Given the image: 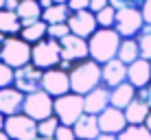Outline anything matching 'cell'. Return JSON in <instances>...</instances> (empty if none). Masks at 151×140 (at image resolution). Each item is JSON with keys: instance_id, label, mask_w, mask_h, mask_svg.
Wrapping results in <instances>:
<instances>
[{"instance_id": "obj_1", "label": "cell", "mask_w": 151, "mask_h": 140, "mask_svg": "<svg viewBox=\"0 0 151 140\" xmlns=\"http://www.w3.org/2000/svg\"><path fill=\"white\" fill-rule=\"evenodd\" d=\"M68 75H70V90L75 92V94H81V96H86L88 92H92L94 88L103 85L101 64H96V61H92V59L75 64V68H72Z\"/></svg>"}, {"instance_id": "obj_2", "label": "cell", "mask_w": 151, "mask_h": 140, "mask_svg": "<svg viewBox=\"0 0 151 140\" xmlns=\"http://www.w3.org/2000/svg\"><path fill=\"white\" fill-rule=\"evenodd\" d=\"M121 35L114 29H99L90 39H88V48H90V59L96 64H107V61L116 59L118 46H121Z\"/></svg>"}, {"instance_id": "obj_3", "label": "cell", "mask_w": 151, "mask_h": 140, "mask_svg": "<svg viewBox=\"0 0 151 140\" xmlns=\"http://www.w3.org/2000/svg\"><path fill=\"white\" fill-rule=\"evenodd\" d=\"M86 114V103H83L81 94H75V92H68V94L55 98V116L61 125L72 127L77 121Z\"/></svg>"}, {"instance_id": "obj_4", "label": "cell", "mask_w": 151, "mask_h": 140, "mask_svg": "<svg viewBox=\"0 0 151 140\" xmlns=\"http://www.w3.org/2000/svg\"><path fill=\"white\" fill-rule=\"evenodd\" d=\"M22 114H27L35 123L46 121V118L55 116V98L50 94H46L44 90L27 94L24 96V105H22Z\"/></svg>"}, {"instance_id": "obj_5", "label": "cell", "mask_w": 151, "mask_h": 140, "mask_svg": "<svg viewBox=\"0 0 151 140\" xmlns=\"http://www.w3.org/2000/svg\"><path fill=\"white\" fill-rule=\"evenodd\" d=\"M59 61H61V48H59V42H55V39L46 37L42 42H37L31 50V64L42 72L57 68Z\"/></svg>"}, {"instance_id": "obj_6", "label": "cell", "mask_w": 151, "mask_h": 140, "mask_svg": "<svg viewBox=\"0 0 151 140\" xmlns=\"http://www.w3.org/2000/svg\"><path fill=\"white\" fill-rule=\"evenodd\" d=\"M31 50H33V46L27 44L20 35L7 37L2 42V61L7 66H11L13 70H18L22 66L31 64Z\"/></svg>"}, {"instance_id": "obj_7", "label": "cell", "mask_w": 151, "mask_h": 140, "mask_svg": "<svg viewBox=\"0 0 151 140\" xmlns=\"http://www.w3.org/2000/svg\"><path fill=\"white\" fill-rule=\"evenodd\" d=\"M4 131L11 140H37V123L27 114L4 118Z\"/></svg>"}, {"instance_id": "obj_8", "label": "cell", "mask_w": 151, "mask_h": 140, "mask_svg": "<svg viewBox=\"0 0 151 140\" xmlns=\"http://www.w3.org/2000/svg\"><path fill=\"white\" fill-rule=\"evenodd\" d=\"M142 27H145V20H142L140 9H121V11H116L114 31H116L123 39L136 37Z\"/></svg>"}, {"instance_id": "obj_9", "label": "cell", "mask_w": 151, "mask_h": 140, "mask_svg": "<svg viewBox=\"0 0 151 140\" xmlns=\"http://www.w3.org/2000/svg\"><path fill=\"white\" fill-rule=\"evenodd\" d=\"M42 90L46 92V94H50L53 98H59L64 94H68L70 90V75L66 70L61 68H50L44 72V77H42Z\"/></svg>"}, {"instance_id": "obj_10", "label": "cell", "mask_w": 151, "mask_h": 140, "mask_svg": "<svg viewBox=\"0 0 151 140\" xmlns=\"http://www.w3.org/2000/svg\"><path fill=\"white\" fill-rule=\"evenodd\" d=\"M61 48V59L68 61V64H79V61L90 59V48H88V39L77 37V35H66L59 42Z\"/></svg>"}, {"instance_id": "obj_11", "label": "cell", "mask_w": 151, "mask_h": 140, "mask_svg": "<svg viewBox=\"0 0 151 140\" xmlns=\"http://www.w3.org/2000/svg\"><path fill=\"white\" fill-rule=\"evenodd\" d=\"M68 29H70L72 35H77V37L90 39L99 31L96 15L92 13L90 9H86V11H72L70 18H68Z\"/></svg>"}, {"instance_id": "obj_12", "label": "cell", "mask_w": 151, "mask_h": 140, "mask_svg": "<svg viewBox=\"0 0 151 140\" xmlns=\"http://www.w3.org/2000/svg\"><path fill=\"white\" fill-rule=\"evenodd\" d=\"M42 77H44V72L37 70L33 64L22 66V68L15 70L13 88H18L22 94H33V92L42 90Z\"/></svg>"}, {"instance_id": "obj_13", "label": "cell", "mask_w": 151, "mask_h": 140, "mask_svg": "<svg viewBox=\"0 0 151 140\" xmlns=\"http://www.w3.org/2000/svg\"><path fill=\"white\" fill-rule=\"evenodd\" d=\"M99 127H101V134H110V136H118L125 127H127V118H125L123 110H116V107H107L99 114Z\"/></svg>"}, {"instance_id": "obj_14", "label": "cell", "mask_w": 151, "mask_h": 140, "mask_svg": "<svg viewBox=\"0 0 151 140\" xmlns=\"http://www.w3.org/2000/svg\"><path fill=\"white\" fill-rule=\"evenodd\" d=\"M24 96L18 88H0V114L4 118L7 116H15L22 114V105H24Z\"/></svg>"}, {"instance_id": "obj_15", "label": "cell", "mask_w": 151, "mask_h": 140, "mask_svg": "<svg viewBox=\"0 0 151 140\" xmlns=\"http://www.w3.org/2000/svg\"><path fill=\"white\" fill-rule=\"evenodd\" d=\"M83 103H86V114H92V116H99L103 110L110 107V88L99 85L92 92H88L83 96Z\"/></svg>"}, {"instance_id": "obj_16", "label": "cell", "mask_w": 151, "mask_h": 140, "mask_svg": "<svg viewBox=\"0 0 151 140\" xmlns=\"http://www.w3.org/2000/svg\"><path fill=\"white\" fill-rule=\"evenodd\" d=\"M127 81L136 88V90L149 85L151 83V61L140 57V59H136L134 64H129L127 66Z\"/></svg>"}, {"instance_id": "obj_17", "label": "cell", "mask_w": 151, "mask_h": 140, "mask_svg": "<svg viewBox=\"0 0 151 140\" xmlns=\"http://www.w3.org/2000/svg\"><path fill=\"white\" fill-rule=\"evenodd\" d=\"M101 72H103V85L110 88V90L127 81V66L121 59H112L107 64H103Z\"/></svg>"}, {"instance_id": "obj_18", "label": "cell", "mask_w": 151, "mask_h": 140, "mask_svg": "<svg viewBox=\"0 0 151 140\" xmlns=\"http://www.w3.org/2000/svg\"><path fill=\"white\" fill-rule=\"evenodd\" d=\"M77 140H96L101 136V127H99V118L92 114H83L79 121L72 125Z\"/></svg>"}, {"instance_id": "obj_19", "label": "cell", "mask_w": 151, "mask_h": 140, "mask_svg": "<svg viewBox=\"0 0 151 140\" xmlns=\"http://www.w3.org/2000/svg\"><path fill=\"white\" fill-rule=\"evenodd\" d=\"M136 94H138V90L129 83V81H125V83H121V85H116V88L110 90V105L125 112V107L136 98Z\"/></svg>"}, {"instance_id": "obj_20", "label": "cell", "mask_w": 151, "mask_h": 140, "mask_svg": "<svg viewBox=\"0 0 151 140\" xmlns=\"http://www.w3.org/2000/svg\"><path fill=\"white\" fill-rule=\"evenodd\" d=\"M18 18L22 22V27H29V24L42 20V13L44 9L40 7V0H20V7H18Z\"/></svg>"}, {"instance_id": "obj_21", "label": "cell", "mask_w": 151, "mask_h": 140, "mask_svg": "<svg viewBox=\"0 0 151 140\" xmlns=\"http://www.w3.org/2000/svg\"><path fill=\"white\" fill-rule=\"evenodd\" d=\"M151 107L147 103H142L140 98H134L127 107H125V118H127V125H145Z\"/></svg>"}, {"instance_id": "obj_22", "label": "cell", "mask_w": 151, "mask_h": 140, "mask_svg": "<svg viewBox=\"0 0 151 140\" xmlns=\"http://www.w3.org/2000/svg\"><path fill=\"white\" fill-rule=\"evenodd\" d=\"M46 31H48V24H46L44 20H37V22L29 24V27H22V31H20V37H22L27 44L35 46L37 42L46 39Z\"/></svg>"}, {"instance_id": "obj_23", "label": "cell", "mask_w": 151, "mask_h": 140, "mask_svg": "<svg viewBox=\"0 0 151 140\" xmlns=\"http://www.w3.org/2000/svg\"><path fill=\"white\" fill-rule=\"evenodd\" d=\"M20 31H22V22H20L18 13L2 9L0 11V33L7 37H13V35H20Z\"/></svg>"}, {"instance_id": "obj_24", "label": "cell", "mask_w": 151, "mask_h": 140, "mask_svg": "<svg viewBox=\"0 0 151 140\" xmlns=\"http://www.w3.org/2000/svg\"><path fill=\"white\" fill-rule=\"evenodd\" d=\"M116 59H121L125 66L134 64L136 59H140V48L136 37H129V39H121V46H118V55Z\"/></svg>"}, {"instance_id": "obj_25", "label": "cell", "mask_w": 151, "mask_h": 140, "mask_svg": "<svg viewBox=\"0 0 151 140\" xmlns=\"http://www.w3.org/2000/svg\"><path fill=\"white\" fill-rule=\"evenodd\" d=\"M70 9H68V4H53L50 9H46L44 13H42V20H44L46 24H66L68 22V18H70Z\"/></svg>"}, {"instance_id": "obj_26", "label": "cell", "mask_w": 151, "mask_h": 140, "mask_svg": "<svg viewBox=\"0 0 151 140\" xmlns=\"http://www.w3.org/2000/svg\"><path fill=\"white\" fill-rule=\"evenodd\" d=\"M116 140H151V131L145 125H127Z\"/></svg>"}, {"instance_id": "obj_27", "label": "cell", "mask_w": 151, "mask_h": 140, "mask_svg": "<svg viewBox=\"0 0 151 140\" xmlns=\"http://www.w3.org/2000/svg\"><path fill=\"white\" fill-rule=\"evenodd\" d=\"M136 42H138V48H140V57L151 61V24H145L140 29V33L136 35Z\"/></svg>"}, {"instance_id": "obj_28", "label": "cell", "mask_w": 151, "mask_h": 140, "mask_svg": "<svg viewBox=\"0 0 151 140\" xmlns=\"http://www.w3.org/2000/svg\"><path fill=\"white\" fill-rule=\"evenodd\" d=\"M59 125L61 123L57 121V116H50V118H46V121L37 123V138H55Z\"/></svg>"}, {"instance_id": "obj_29", "label": "cell", "mask_w": 151, "mask_h": 140, "mask_svg": "<svg viewBox=\"0 0 151 140\" xmlns=\"http://www.w3.org/2000/svg\"><path fill=\"white\" fill-rule=\"evenodd\" d=\"M96 15V24L99 29H114V20H116V9L112 7V4H107L105 9H101Z\"/></svg>"}, {"instance_id": "obj_30", "label": "cell", "mask_w": 151, "mask_h": 140, "mask_svg": "<svg viewBox=\"0 0 151 140\" xmlns=\"http://www.w3.org/2000/svg\"><path fill=\"white\" fill-rule=\"evenodd\" d=\"M66 35H70L68 22H66V24H50L48 31H46V37H48V39H55V42H61Z\"/></svg>"}, {"instance_id": "obj_31", "label": "cell", "mask_w": 151, "mask_h": 140, "mask_svg": "<svg viewBox=\"0 0 151 140\" xmlns=\"http://www.w3.org/2000/svg\"><path fill=\"white\" fill-rule=\"evenodd\" d=\"M13 77H15V70L0 59V88H11L13 85Z\"/></svg>"}, {"instance_id": "obj_32", "label": "cell", "mask_w": 151, "mask_h": 140, "mask_svg": "<svg viewBox=\"0 0 151 140\" xmlns=\"http://www.w3.org/2000/svg\"><path fill=\"white\" fill-rule=\"evenodd\" d=\"M142 2L145 0H110V4L116 11H121V9H140Z\"/></svg>"}, {"instance_id": "obj_33", "label": "cell", "mask_w": 151, "mask_h": 140, "mask_svg": "<svg viewBox=\"0 0 151 140\" xmlns=\"http://www.w3.org/2000/svg\"><path fill=\"white\" fill-rule=\"evenodd\" d=\"M55 140H77L75 129L68 127V125H59V129H57V134H55Z\"/></svg>"}, {"instance_id": "obj_34", "label": "cell", "mask_w": 151, "mask_h": 140, "mask_svg": "<svg viewBox=\"0 0 151 140\" xmlns=\"http://www.w3.org/2000/svg\"><path fill=\"white\" fill-rule=\"evenodd\" d=\"M68 9L70 11H86V9H90V0H68Z\"/></svg>"}, {"instance_id": "obj_35", "label": "cell", "mask_w": 151, "mask_h": 140, "mask_svg": "<svg viewBox=\"0 0 151 140\" xmlns=\"http://www.w3.org/2000/svg\"><path fill=\"white\" fill-rule=\"evenodd\" d=\"M136 98H140L142 103H147V105L151 107V83H149V85H145V88H140L138 94H136Z\"/></svg>"}, {"instance_id": "obj_36", "label": "cell", "mask_w": 151, "mask_h": 140, "mask_svg": "<svg viewBox=\"0 0 151 140\" xmlns=\"http://www.w3.org/2000/svg\"><path fill=\"white\" fill-rule=\"evenodd\" d=\"M140 13H142L145 24H151V0H145L142 7H140Z\"/></svg>"}, {"instance_id": "obj_37", "label": "cell", "mask_w": 151, "mask_h": 140, "mask_svg": "<svg viewBox=\"0 0 151 140\" xmlns=\"http://www.w3.org/2000/svg\"><path fill=\"white\" fill-rule=\"evenodd\" d=\"M110 4V0H90V11L92 13H99L101 9H105Z\"/></svg>"}, {"instance_id": "obj_38", "label": "cell", "mask_w": 151, "mask_h": 140, "mask_svg": "<svg viewBox=\"0 0 151 140\" xmlns=\"http://www.w3.org/2000/svg\"><path fill=\"white\" fill-rule=\"evenodd\" d=\"M20 7V0H4V9L7 11H18Z\"/></svg>"}, {"instance_id": "obj_39", "label": "cell", "mask_w": 151, "mask_h": 140, "mask_svg": "<svg viewBox=\"0 0 151 140\" xmlns=\"http://www.w3.org/2000/svg\"><path fill=\"white\" fill-rule=\"evenodd\" d=\"M53 4H55L53 0H40V7L44 9V11H46V9H50V7H53Z\"/></svg>"}, {"instance_id": "obj_40", "label": "cell", "mask_w": 151, "mask_h": 140, "mask_svg": "<svg viewBox=\"0 0 151 140\" xmlns=\"http://www.w3.org/2000/svg\"><path fill=\"white\" fill-rule=\"evenodd\" d=\"M96 140H116V136H110V134H101Z\"/></svg>"}, {"instance_id": "obj_41", "label": "cell", "mask_w": 151, "mask_h": 140, "mask_svg": "<svg viewBox=\"0 0 151 140\" xmlns=\"http://www.w3.org/2000/svg\"><path fill=\"white\" fill-rule=\"evenodd\" d=\"M145 127L151 131V112H149V116H147V121H145Z\"/></svg>"}, {"instance_id": "obj_42", "label": "cell", "mask_w": 151, "mask_h": 140, "mask_svg": "<svg viewBox=\"0 0 151 140\" xmlns=\"http://www.w3.org/2000/svg\"><path fill=\"white\" fill-rule=\"evenodd\" d=\"M0 140H11V138L7 136V131H4V129H2V131H0Z\"/></svg>"}, {"instance_id": "obj_43", "label": "cell", "mask_w": 151, "mask_h": 140, "mask_svg": "<svg viewBox=\"0 0 151 140\" xmlns=\"http://www.w3.org/2000/svg\"><path fill=\"white\" fill-rule=\"evenodd\" d=\"M2 129H4V116L0 114V131H2Z\"/></svg>"}, {"instance_id": "obj_44", "label": "cell", "mask_w": 151, "mask_h": 140, "mask_svg": "<svg viewBox=\"0 0 151 140\" xmlns=\"http://www.w3.org/2000/svg\"><path fill=\"white\" fill-rule=\"evenodd\" d=\"M55 4H68V0H53Z\"/></svg>"}, {"instance_id": "obj_45", "label": "cell", "mask_w": 151, "mask_h": 140, "mask_svg": "<svg viewBox=\"0 0 151 140\" xmlns=\"http://www.w3.org/2000/svg\"><path fill=\"white\" fill-rule=\"evenodd\" d=\"M2 9H4V0H0V11H2Z\"/></svg>"}, {"instance_id": "obj_46", "label": "cell", "mask_w": 151, "mask_h": 140, "mask_svg": "<svg viewBox=\"0 0 151 140\" xmlns=\"http://www.w3.org/2000/svg\"><path fill=\"white\" fill-rule=\"evenodd\" d=\"M0 59H2V44H0Z\"/></svg>"}, {"instance_id": "obj_47", "label": "cell", "mask_w": 151, "mask_h": 140, "mask_svg": "<svg viewBox=\"0 0 151 140\" xmlns=\"http://www.w3.org/2000/svg\"><path fill=\"white\" fill-rule=\"evenodd\" d=\"M37 140H55V138H37Z\"/></svg>"}]
</instances>
